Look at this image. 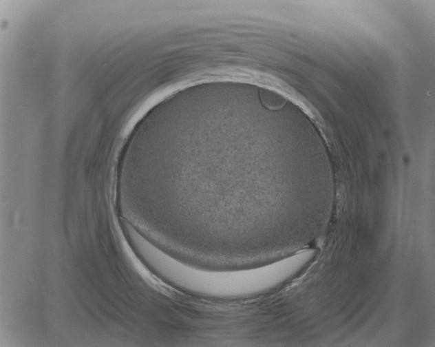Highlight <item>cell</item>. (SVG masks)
<instances>
[{"mask_svg": "<svg viewBox=\"0 0 435 347\" xmlns=\"http://www.w3.org/2000/svg\"><path fill=\"white\" fill-rule=\"evenodd\" d=\"M303 264L299 257L243 269L194 266L166 255L158 271L168 283L195 295L217 299H240L271 291Z\"/></svg>", "mask_w": 435, "mask_h": 347, "instance_id": "obj_1", "label": "cell"}]
</instances>
